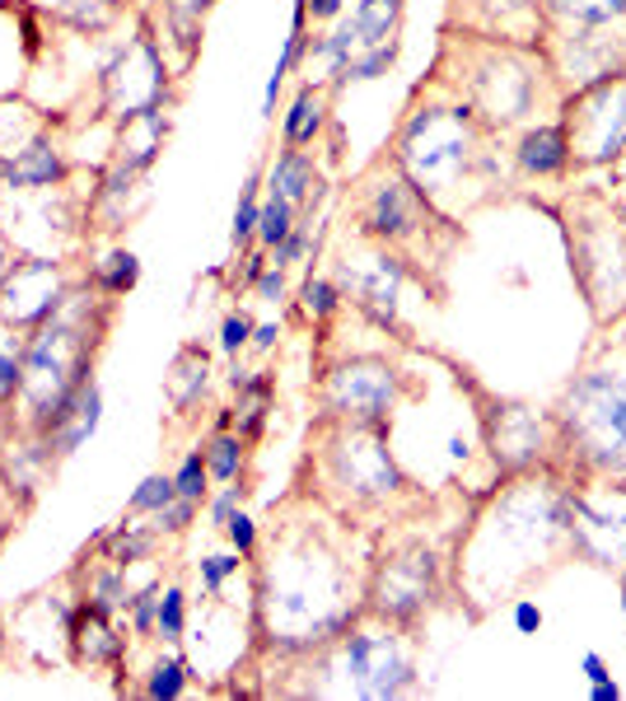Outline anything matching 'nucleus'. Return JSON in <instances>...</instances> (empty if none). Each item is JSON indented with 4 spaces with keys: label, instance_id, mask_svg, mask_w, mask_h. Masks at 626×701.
<instances>
[{
    "label": "nucleus",
    "instance_id": "f257e3e1",
    "mask_svg": "<svg viewBox=\"0 0 626 701\" xmlns=\"http://www.w3.org/2000/svg\"><path fill=\"white\" fill-rule=\"evenodd\" d=\"M570 430L594 463L626 468V379L589 375L570 393Z\"/></svg>",
    "mask_w": 626,
    "mask_h": 701
},
{
    "label": "nucleus",
    "instance_id": "f03ea898",
    "mask_svg": "<svg viewBox=\"0 0 626 701\" xmlns=\"http://www.w3.org/2000/svg\"><path fill=\"white\" fill-rule=\"evenodd\" d=\"M467 160V117L463 113H416L403 131V169L416 187L449 183Z\"/></svg>",
    "mask_w": 626,
    "mask_h": 701
},
{
    "label": "nucleus",
    "instance_id": "7ed1b4c3",
    "mask_svg": "<svg viewBox=\"0 0 626 701\" xmlns=\"http://www.w3.org/2000/svg\"><path fill=\"white\" fill-rule=\"evenodd\" d=\"M71 295L61 286V272L57 262L47 257H28L20 262L5 280H0V323H14V327H38L57 313Z\"/></svg>",
    "mask_w": 626,
    "mask_h": 701
},
{
    "label": "nucleus",
    "instance_id": "20e7f679",
    "mask_svg": "<svg viewBox=\"0 0 626 701\" xmlns=\"http://www.w3.org/2000/svg\"><path fill=\"white\" fill-rule=\"evenodd\" d=\"M346 669L364 697H397L411 688V659L397 651L393 631H356L346 641Z\"/></svg>",
    "mask_w": 626,
    "mask_h": 701
},
{
    "label": "nucleus",
    "instance_id": "39448f33",
    "mask_svg": "<svg viewBox=\"0 0 626 701\" xmlns=\"http://www.w3.org/2000/svg\"><path fill=\"white\" fill-rule=\"evenodd\" d=\"M434 585V556L430 552H407L379 566L374 575V612H384L393 622H411L426 608Z\"/></svg>",
    "mask_w": 626,
    "mask_h": 701
},
{
    "label": "nucleus",
    "instance_id": "423d86ee",
    "mask_svg": "<svg viewBox=\"0 0 626 701\" xmlns=\"http://www.w3.org/2000/svg\"><path fill=\"white\" fill-rule=\"evenodd\" d=\"M580 146L584 160H613L626 150V84L603 80L580 99Z\"/></svg>",
    "mask_w": 626,
    "mask_h": 701
},
{
    "label": "nucleus",
    "instance_id": "0eeeda50",
    "mask_svg": "<svg viewBox=\"0 0 626 701\" xmlns=\"http://www.w3.org/2000/svg\"><path fill=\"white\" fill-rule=\"evenodd\" d=\"M393 370L379 360H356V365H341L327 383V398H333V412L346 416H360V421H379L393 407Z\"/></svg>",
    "mask_w": 626,
    "mask_h": 701
},
{
    "label": "nucleus",
    "instance_id": "6e6552de",
    "mask_svg": "<svg viewBox=\"0 0 626 701\" xmlns=\"http://www.w3.org/2000/svg\"><path fill=\"white\" fill-rule=\"evenodd\" d=\"M337 478L351 486L356 496H389V491L403 486L379 435H370V440H346L337 449Z\"/></svg>",
    "mask_w": 626,
    "mask_h": 701
},
{
    "label": "nucleus",
    "instance_id": "1a4fd4ad",
    "mask_svg": "<svg viewBox=\"0 0 626 701\" xmlns=\"http://www.w3.org/2000/svg\"><path fill=\"white\" fill-rule=\"evenodd\" d=\"M576 533L599 561L626 556V501H576Z\"/></svg>",
    "mask_w": 626,
    "mask_h": 701
},
{
    "label": "nucleus",
    "instance_id": "9d476101",
    "mask_svg": "<svg viewBox=\"0 0 626 701\" xmlns=\"http://www.w3.org/2000/svg\"><path fill=\"white\" fill-rule=\"evenodd\" d=\"M71 645H76V659L80 664H108L121 655V641L113 636L108 627V608H98L94 599H84L71 612Z\"/></svg>",
    "mask_w": 626,
    "mask_h": 701
},
{
    "label": "nucleus",
    "instance_id": "9b49d317",
    "mask_svg": "<svg viewBox=\"0 0 626 701\" xmlns=\"http://www.w3.org/2000/svg\"><path fill=\"white\" fill-rule=\"evenodd\" d=\"M61 179V160L47 140H33L28 150H20L14 160L5 164V183L10 187H51Z\"/></svg>",
    "mask_w": 626,
    "mask_h": 701
},
{
    "label": "nucleus",
    "instance_id": "f8f14e48",
    "mask_svg": "<svg viewBox=\"0 0 626 701\" xmlns=\"http://www.w3.org/2000/svg\"><path fill=\"white\" fill-rule=\"evenodd\" d=\"M370 230L384 239H403L411 230V202L403 183H384L370 202Z\"/></svg>",
    "mask_w": 626,
    "mask_h": 701
},
{
    "label": "nucleus",
    "instance_id": "ddd939ff",
    "mask_svg": "<svg viewBox=\"0 0 626 701\" xmlns=\"http://www.w3.org/2000/svg\"><path fill=\"white\" fill-rule=\"evenodd\" d=\"M98 416H103V393L94 389H84V398H80V407L71 412V421H66V426L51 435V449H57V459H71V453L90 440V435L98 430Z\"/></svg>",
    "mask_w": 626,
    "mask_h": 701
},
{
    "label": "nucleus",
    "instance_id": "4468645a",
    "mask_svg": "<svg viewBox=\"0 0 626 701\" xmlns=\"http://www.w3.org/2000/svg\"><path fill=\"white\" fill-rule=\"evenodd\" d=\"M566 160H570V140H566V131H556V127L529 131L524 146H519V164H524L529 173H556Z\"/></svg>",
    "mask_w": 626,
    "mask_h": 701
},
{
    "label": "nucleus",
    "instance_id": "2eb2a0df",
    "mask_svg": "<svg viewBox=\"0 0 626 701\" xmlns=\"http://www.w3.org/2000/svg\"><path fill=\"white\" fill-rule=\"evenodd\" d=\"M397 20H403V0H360V10H356V28H360L364 47L393 43Z\"/></svg>",
    "mask_w": 626,
    "mask_h": 701
},
{
    "label": "nucleus",
    "instance_id": "dca6fc26",
    "mask_svg": "<svg viewBox=\"0 0 626 701\" xmlns=\"http://www.w3.org/2000/svg\"><path fill=\"white\" fill-rule=\"evenodd\" d=\"M309 187H313V160L304 150H286L271 169V192H281V197L294 206V202L309 197Z\"/></svg>",
    "mask_w": 626,
    "mask_h": 701
},
{
    "label": "nucleus",
    "instance_id": "f3484780",
    "mask_svg": "<svg viewBox=\"0 0 626 701\" xmlns=\"http://www.w3.org/2000/svg\"><path fill=\"white\" fill-rule=\"evenodd\" d=\"M318 127H323V103H318V94L313 90H304L300 99H294V108L286 113V146L294 150V146H309L313 136H318Z\"/></svg>",
    "mask_w": 626,
    "mask_h": 701
},
{
    "label": "nucleus",
    "instance_id": "a211bd4d",
    "mask_svg": "<svg viewBox=\"0 0 626 701\" xmlns=\"http://www.w3.org/2000/svg\"><path fill=\"white\" fill-rule=\"evenodd\" d=\"M360 300L374 304L379 313H393V300H397V267H393L389 257H379L374 267H370V276L360 280Z\"/></svg>",
    "mask_w": 626,
    "mask_h": 701
},
{
    "label": "nucleus",
    "instance_id": "6ab92c4d",
    "mask_svg": "<svg viewBox=\"0 0 626 701\" xmlns=\"http://www.w3.org/2000/svg\"><path fill=\"white\" fill-rule=\"evenodd\" d=\"M290 216H294V206L281 197V192H271V197H267V206L257 210V239H263V243H271V249H276V243H281V239L294 230V225H290Z\"/></svg>",
    "mask_w": 626,
    "mask_h": 701
},
{
    "label": "nucleus",
    "instance_id": "aec40b11",
    "mask_svg": "<svg viewBox=\"0 0 626 701\" xmlns=\"http://www.w3.org/2000/svg\"><path fill=\"white\" fill-rule=\"evenodd\" d=\"M173 496H178L173 478H160V472H154V478H146L141 486H136V496H131L127 510H131V515H160Z\"/></svg>",
    "mask_w": 626,
    "mask_h": 701
},
{
    "label": "nucleus",
    "instance_id": "412c9836",
    "mask_svg": "<svg viewBox=\"0 0 626 701\" xmlns=\"http://www.w3.org/2000/svg\"><path fill=\"white\" fill-rule=\"evenodd\" d=\"M552 5L580 24H607L617 14H626V0H552Z\"/></svg>",
    "mask_w": 626,
    "mask_h": 701
},
{
    "label": "nucleus",
    "instance_id": "4be33fe9",
    "mask_svg": "<svg viewBox=\"0 0 626 701\" xmlns=\"http://www.w3.org/2000/svg\"><path fill=\"white\" fill-rule=\"evenodd\" d=\"M397 61V43H379L370 47L364 57H351L341 70V80H374V76H384V70Z\"/></svg>",
    "mask_w": 626,
    "mask_h": 701
},
{
    "label": "nucleus",
    "instance_id": "5701e85b",
    "mask_svg": "<svg viewBox=\"0 0 626 701\" xmlns=\"http://www.w3.org/2000/svg\"><path fill=\"white\" fill-rule=\"evenodd\" d=\"M136 276H141V262H136L131 253H113V257L98 267V286L108 290V295H121V290L136 286Z\"/></svg>",
    "mask_w": 626,
    "mask_h": 701
},
{
    "label": "nucleus",
    "instance_id": "b1692460",
    "mask_svg": "<svg viewBox=\"0 0 626 701\" xmlns=\"http://www.w3.org/2000/svg\"><path fill=\"white\" fill-rule=\"evenodd\" d=\"M183 682H187V664H183V659L154 664V674H150V682H146V697L173 701V697H183Z\"/></svg>",
    "mask_w": 626,
    "mask_h": 701
},
{
    "label": "nucleus",
    "instance_id": "393cba45",
    "mask_svg": "<svg viewBox=\"0 0 626 701\" xmlns=\"http://www.w3.org/2000/svg\"><path fill=\"white\" fill-rule=\"evenodd\" d=\"M239 463H243V445L239 440H216L211 449H206V468H211V478H220V482H234V472H239Z\"/></svg>",
    "mask_w": 626,
    "mask_h": 701
},
{
    "label": "nucleus",
    "instance_id": "a878e982",
    "mask_svg": "<svg viewBox=\"0 0 626 701\" xmlns=\"http://www.w3.org/2000/svg\"><path fill=\"white\" fill-rule=\"evenodd\" d=\"M206 478H211V468H206V453H187L178 478H173V486H178V496L187 501H201L206 496Z\"/></svg>",
    "mask_w": 626,
    "mask_h": 701
},
{
    "label": "nucleus",
    "instance_id": "bb28decb",
    "mask_svg": "<svg viewBox=\"0 0 626 701\" xmlns=\"http://www.w3.org/2000/svg\"><path fill=\"white\" fill-rule=\"evenodd\" d=\"M20 383H24V346L0 342V402H10L14 393H20Z\"/></svg>",
    "mask_w": 626,
    "mask_h": 701
},
{
    "label": "nucleus",
    "instance_id": "cd10ccee",
    "mask_svg": "<svg viewBox=\"0 0 626 701\" xmlns=\"http://www.w3.org/2000/svg\"><path fill=\"white\" fill-rule=\"evenodd\" d=\"M183 618H187L183 589H164L160 612H154V627H160V636H164V641H183Z\"/></svg>",
    "mask_w": 626,
    "mask_h": 701
},
{
    "label": "nucleus",
    "instance_id": "c85d7f7f",
    "mask_svg": "<svg viewBox=\"0 0 626 701\" xmlns=\"http://www.w3.org/2000/svg\"><path fill=\"white\" fill-rule=\"evenodd\" d=\"M304 309L313 313V319H327V313L337 309V290L327 286V280H309L304 286Z\"/></svg>",
    "mask_w": 626,
    "mask_h": 701
},
{
    "label": "nucleus",
    "instance_id": "c756f323",
    "mask_svg": "<svg viewBox=\"0 0 626 701\" xmlns=\"http://www.w3.org/2000/svg\"><path fill=\"white\" fill-rule=\"evenodd\" d=\"M154 599H160V589H141V594L131 599V627L141 631V636L154 627V612H160V608H154Z\"/></svg>",
    "mask_w": 626,
    "mask_h": 701
},
{
    "label": "nucleus",
    "instance_id": "7c9ffc66",
    "mask_svg": "<svg viewBox=\"0 0 626 701\" xmlns=\"http://www.w3.org/2000/svg\"><path fill=\"white\" fill-rule=\"evenodd\" d=\"M248 337H253V323L243 319V313H230V319H224V327H220V346H224V350H239Z\"/></svg>",
    "mask_w": 626,
    "mask_h": 701
},
{
    "label": "nucleus",
    "instance_id": "2f4dec72",
    "mask_svg": "<svg viewBox=\"0 0 626 701\" xmlns=\"http://www.w3.org/2000/svg\"><path fill=\"white\" fill-rule=\"evenodd\" d=\"M257 230V197H253V187L243 192V202L234 210V239H248Z\"/></svg>",
    "mask_w": 626,
    "mask_h": 701
},
{
    "label": "nucleus",
    "instance_id": "473e14b6",
    "mask_svg": "<svg viewBox=\"0 0 626 701\" xmlns=\"http://www.w3.org/2000/svg\"><path fill=\"white\" fill-rule=\"evenodd\" d=\"M230 571H239V556H206L201 561V581H206V589H220V581Z\"/></svg>",
    "mask_w": 626,
    "mask_h": 701
},
{
    "label": "nucleus",
    "instance_id": "72a5a7b5",
    "mask_svg": "<svg viewBox=\"0 0 626 701\" xmlns=\"http://www.w3.org/2000/svg\"><path fill=\"white\" fill-rule=\"evenodd\" d=\"M224 529H230V538H234V548L248 556L253 552V542H257V529H253V519L248 515H234L230 524H224Z\"/></svg>",
    "mask_w": 626,
    "mask_h": 701
},
{
    "label": "nucleus",
    "instance_id": "f704fd0d",
    "mask_svg": "<svg viewBox=\"0 0 626 701\" xmlns=\"http://www.w3.org/2000/svg\"><path fill=\"white\" fill-rule=\"evenodd\" d=\"M239 501H243V486H230V491H224V496L211 505V519H216V524H230L234 510H239Z\"/></svg>",
    "mask_w": 626,
    "mask_h": 701
},
{
    "label": "nucleus",
    "instance_id": "c9c22d12",
    "mask_svg": "<svg viewBox=\"0 0 626 701\" xmlns=\"http://www.w3.org/2000/svg\"><path fill=\"white\" fill-rule=\"evenodd\" d=\"M281 290H286V280H281V267L257 276V295H263V300H276V295H281Z\"/></svg>",
    "mask_w": 626,
    "mask_h": 701
},
{
    "label": "nucleus",
    "instance_id": "e433bc0d",
    "mask_svg": "<svg viewBox=\"0 0 626 701\" xmlns=\"http://www.w3.org/2000/svg\"><path fill=\"white\" fill-rule=\"evenodd\" d=\"M514 622H519V631H533V627L543 622V618H537V608H533V604H519V612H514Z\"/></svg>",
    "mask_w": 626,
    "mask_h": 701
},
{
    "label": "nucleus",
    "instance_id": "4c0bfd02",
    "mask_svg": "<svg viewBox=\"0 0 626 701\" xmlns=\"http://www.w3.org/2000/svg\"><path fill=\"white\" fill-rule=\"evenodd\" d=\"M341 10V0H313V14H318V20H327V14H337Z\"/></svg>",
    "mask_w": 626,
    "mask_h": 701
},
{
    "label": "nucleus",
    "instance_id": "58836bf2",
    "mask_svg": "<svg viewBox=\"0 0 626 701\" xmlns=\"http://www.w3.org/2000/svg\"><path fill=\"white\" fill-rule=\"evenodd\" d=\"M584 674L594 678V682H599V678H607V674H603V659H599V655H589V659H584Z\"/></svg>",
    "mask_w": 626,
    "mask_h": 701
},
{
    "label": "nucleus",
    "instance_id": "ea45409f",
    "mask_svg": "<svg viewBox=\"0 0 626 701\" xmlns=\"http://www.w3.org/2000/svg\"><path fill=\"white\" fill-rule=\"evenodd\" d=\"M617 697V688H613V682H607V678H599V688H594V701H613Z\"/></svg>",
    "mask_w": 626,
    "mask_h": 701
},
{
    "label": "nucleus",
    "instance_id": "a19ab883",
    "mask_svg": "<svg viewBox=\"0 0 626 701\" xmlns=\"http://www.w3.org/2000/svg\"><path fill=\"white\" fill-rule=\"evenodd\" d=\"M257 346H271L276 342V323H267V327H257V337H253Z\"/></svg>",
    "mask_w": 626,
    "mask_h": 701
},
{
    "label": "nucleus",
    "instance_id": "79ce46f5",
    "mask_svg": "<svg viewBox=\"0 0 626 701\" xmlns=\"http://www.w3.org/2000/svg\"><path fill=\"white\" fill-rule=\"evenodd\" d=\"M10 276V262H5V243H0V280Z\"/></svg>",
    "mask_w": 626,
    "mask_h": 701
}]
</instances>
